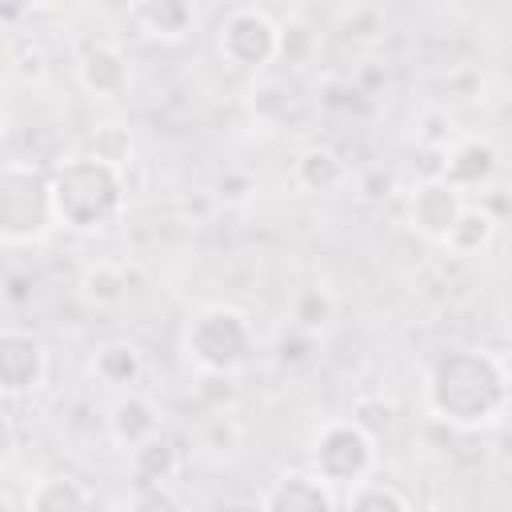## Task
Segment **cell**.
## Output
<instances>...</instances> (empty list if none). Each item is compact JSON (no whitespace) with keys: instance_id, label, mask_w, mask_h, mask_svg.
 <instances>
[{"instance_id":"1","label":"cell","mask_w":512,"mask_h":512,"mask_svg":"<svg viewBox=\"0 0 512 512\" xmlns=\"http://www.w3.org/2000/svg\"><path fill=\"white\" fill-rule=\"evenodd\" d=\"M508 400H512V376L504 360L488 348L456 344L428 364L424 404L440 424L456 432H480L500 424Z\"/></svg>"},{"instance_id":"2","label":"cell","mask_w":512,"mask_h":512,"mask_svg":"<svg viewBox=\"0 0 512 512\" xmlns=\"http://www.w3.org/2000/svg\"><path fill=\"white\" fill-rule=\"evenodd\" d=\"M52 200H56V224L68 232H104L120 220L128 204V180L120 168L96 160L92 152L64 156L52 168Z\"/></svg>"},{"instance_id":"3","label":"cell","mask_w":512,"mask_h":512,"mask_svg":"<svg viewBox=\"0 0 512 512\" xmlns=\"http://www.w3.org/2000/svg\"><path fill=\"white\" fill-rule=\"evenodd\" d=\"M56 228L52 172L32 160H4L0 168V240L8 248L40 244Z\"/></svg>"},{"instance_id":"4","label":"cell","mask_w":512,"mask_h":512,"mask_svg":"<svg viewBox=\"0 0 512 512\" xmlns=\"http://www.w3.org/2000/svg\"><path fill=\"white\" fill-rule=\"evenodd\" d=\"M184 352L200 372L236 376L256 352L252 320L232 304H208L188 320Z\"/></svg>"},{"instance_id":"5","label":"cell","mask_w":512,"mask_h":512,"mask_svg":"<svg viewBox=\"0 0 512 512\" xmlns=\"http://www.w3.org/2000/svg\"><path fill=\"white\" fill-rule=\"evenodd\" d=\"M376 464H380V440L372 432H364L352 416L320 424L316 436L308 440V468L332 488L348 492V488L372 480Z\"/></svg>"},{"instance_id":"6","label":"cell","mask_w":512,"mask_h":512,"mask_svg":"<svg viewBox=\"0 0 512 512\" xmlns=\"http://www.w3.org/2000/svg\"><path fill=\"white\" fill-rule=\"evenodd\" d=\"M276 48H280V24L264 8L244 4L224 12V20L216 24V52L236 72L264 76L276 64Z\"/></svg>"},{"instance_id":"7","label":"cell","mask_w":512,"mask_h":512,"mask_svg":"<svg viewBox=\"0 0 512 512\" xmlns=\"http://www.w3.org/2000/svg\"><path fill=\"white\" fill-rule=\"evenodd\" d=\"M48 380V348L40 336L24 328H4L0 332V392L4 400H24L36 396Z\"/></svg>"},{"instance_id":"8","label":"cell","mask_w":512,"mask_h":512,"mask_svg":"<svg viewBox=\"0 0 512 512\" xmlns=\"http://www.w3.org/2000/svg\"><path fill=\"white\" fill-rule=\"evenodd\" d=\"M464 192H456L448 180H440V176H428V180H420L412 192H408V204H404V216H408V228L416 232V236H424V240H432V244H444L448 240V232H452V224L460 220V212H464Z\"/></svg>"},{"instance_id":"9","label":"cell","mask_w":512,"mask_h":512,"mask_svg":"<svg viewBox=\"0 0 512 512\" xmlns=\"http://www.w3.org/2000/svg\"><path fill=\"white\" fill-rule=\"evenodd\" d=\"M76 84L92 100H120L132 88V64L120 44L112 40H92L76 56Z\"/></svg>"},{"instance_id":"10","label":"cell","mask_w":512,"mask_h":512,"mask_svg":"<svg viewBox=\"0 0 512 512\" xmlns=\"http://www.w3.org/2000/svg\"><path fill=\"white\" fill-rule=\"evenodd\" d=\"M260 512H336V488L312 468H288L264 488Z\"/></svg>"},{"instance_id":"11","label":"cell","mask_w":512,"mask_h":512,"mask_svg":"<svg viewBox=\"0 0 512 512\" xmlns=\"http://www.w3.org/2000/svg\"><path fill=\"white\" fill-rule=\"evenodd\" d=\"M104 428H108V440H112L120 452H136L140 444L164 436V432H160V408H156V400L144 396V392H120V396L108 404Z\"/></svg>"},{"instance_id":"12","label":"cell","mask_w":512,"mask_h":512,"mask_svg":"<svg viewBox=\"0 0 512 512\" xmlns=\"http://www.w3.org/2000/svg\"><path fill=\"white\" fill-rule=\"evenodd\" d=\"M496 168H500L496 144L484 140V136H464V140H456V144L444 152V164H440L436 176L448 180L456 192H472V188L492 184Z\"/></svg>"},{"instance_id":"13","label":"cell","mask_w":512,"mask_h":512,"mask_svg":"<svg viewBox=\"0 0 512 512\" xmlns=\"http://www.w3.org/2000/svg\"><path fill=\"white\" fill-rule=\"evenodd\" d=\"M88 372L96 384L120 392H136L140 376H144V352L132 340H100L88 356Z\"/></svg>"},{"instance_id":"14","label":"cell","mask_w":512,"mask_h":512,"mask_svg":"<svg viewBox=\"0 0 512 512\" xmlns=\"http://www.w3.org/2000/svg\"><path fill=\"white\" fill-rule=\"evenodd\" d=\"M292 184L304 192V196H328L336 188L348 184V164L340 160L336 148L328 144H308L296 152L292 160Z\"/></svg>"},{"instance_id":"15","label":"cell","mask_w":512,"mask_h":512,"mask_svg":"<svg viewBox=\"0 0 512 512\" xmlns=\"http://www.w3.org/2000/svg\"><path fill=\"white\" fill-rule=\"evenodd\" d=\"M92 492L72 472H48L24 492V512H88Z\"/></svg>"},{"instance_id":"16","label":"cell","mask_w":512,"mask_h":512,"mask_svg":"<svg viewBox=\"0 0 512 512\" xmlns=\"http://www.w3.org/2000/svg\"><path fill=\"white\" fill-rule=\"evenodd\" d=\"M128 16L152 40H184L196 24V8L188 0H144V4H132Z\"/></svg>"},{"instance_id":"17","label":"cell","mask_w":512,"mask_h":512,"mask_svg":"<svg viewBox=\"0 0 512 512\" xmlns=\"http://www.w3.org/2000/svg\"><path fill=\"white\" fill-rule=\"evenodd\" d=\"M180 472V452L168 436H156L148 444H140L136 452H128V476H132V488H160V484H172Z\"/></svg>"},{"instance_id":"18","label":"cell","mask_w":512,"mask_h":512,"mask_svg":"<svg viewBox=\"0 0 512 512\" xmlns=\"http://www.w3.org/2000/svg\"><path fill=\"white\" fill-rule=\"evenodd\" d=\"M336 320V296L328 284H304L292 292L288 300V328L304 332V336H320L328 324Z\"/></svg>"},{"instance_id":"19","label":"cell","mask_w":512,"mask_h":512,"mask_svg":"<svg viewBox=\"0 0 512 512\" xmlns=\"http://www.w3.org/2000/svg\"><path fill=\"white\" fill-rule=\"evenodd\" d=\"M76 288L92 308H120L128 300V268L116 260H92L84 264Z\"/></svg>"},{"instance_id":"20","label":"cell","mask_w":512,"mask_h":512,"mask_svg":"<svg viewBox=\"0 0 512 512\" xmlns=\"http://www.w3.org/2000/svg\"><path fill=\"white\" fill-rule=\"evenodd\" d=\"M280 24V48H276V60L284 68H308L316 56H320V28L304 16V12H288L276 20Z\"/></svg>"},{"instance_id":"21","label":"cell","mask_w":512,"mask_h":512,"mask_svg":"<svg viewBox=\"0 0 512 512\" xmlns=\"http://www.w3.org/2000/svg\"><path fill=\"white\" fill-rule=\"evenodd\" d=\"M492 240H496V216H492L488 208H480V204H464V212H460V220L452 224L444 248H448L452 256L468 260V256H480Z\"/></svg>"},{"instance_id":"22","label":"cell","mask_w":512,"mask_h":512,"mask_svg":"<svg viewBox=\"0 0 512 512\" xmlns=\"http://www.w3.org/2000/svg\"><path fill=\"white\" fill-rule=\"evenodd\" d=\"M88 152H92L96 160H104V164H112V168L124 172V168L132 164V156H136V140H132L128 124H120V120H104V124L92 128V136H88Z\"/></svg>"},{"instance_id":"23","label":"cell","mask_w":512,"mask_h":512,"mask_svg":"<svg viewBox=\"0 0 512 512\" xmlns=\"http://www.w3.org/2000/svg\"><path fill=\"white\" fill-rule=\"evenodd\" d=\"M336 28L352 44H380L388 36V12L380 4H352L336 12Z\"/></svg>"},{"instance_id":"24","label":"cell","mask_w":512,"mask_h":512,"mask_svg":"<svg viewBox=\"0 0 512 512\" xmlns=\"http://www.w3.org/2000/svg\"><path fill=\"white\" fill-rule=\"evenodd\" d=\"M344 512H412V504L404 500L400 488H392L384 480H364V484L348 488Z\"/></svg>"},{"instance_id":"25","label":"cell","mask_w":512,"mask_h":512,"mask_svg":"<svg viewBox=\"0 0 512 512\" xmlns=\"http://www.w3.org/2000/svg\"><path fill=\"white\" fill-rule=\"evenodd\" d=\"M396 416H400V408H396L392 400H384V396H360V400L352 404V420H356L364 432H372L376 440L396 428Z\"/></svg>"},{"instance_id":"26","label":"cell","mask_w":512,"mask_h":512,"mask_svg":"<svg viewBox=\"0 0 512 512\" xmlns=\"http://www.w3.org/2000/svg\"><path fill=\"white\" fill-rule=\"evenodd\" d=\"M124 512H184V504L172 492V484H160V488H132Z\"/></svg>"},{"instance_id":"27","label":"cell","mask_w":512,"mask_h":512,"mask_svg":"<svg viewBox=\"0 0 512 512\" xmlns=\"http://www.w3.org/2000/svg\"><path fill=\"white\" fill-rule=\"evenodd\" d=\"M200 400H208L212 408H224L236 400V376H216V372H200V384H196Z\"/></svg>"},{"instance_id":"28","label":"cell","mask_w":512,"mask_h":512,"mask_svg":"<svg viewBox=\"0 0 512 512\" xmlns=\"http://www.w3.org/2000/svg\"><path fill=\"white\" fill-rule=\"evenodd\" d=\"M436 512H440V508H436Z\"/></svg>"}]
</instances>
